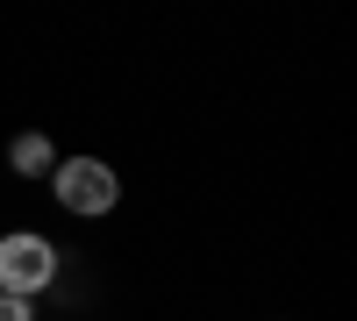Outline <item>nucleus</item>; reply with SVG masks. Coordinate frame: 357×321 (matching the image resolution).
Here are the masks:
<instances>
[{
    "instance_id": "nucleus-2",
    "label": "nucleus",
    "mask_w": 357,
    "mask_h": 321,
    "mask_svg": "<svg viewBox=\"0 0 357 321\" xmlns=\"http://www.w3.org/2000/svg\"><path fill=\"white\" fill-rule=\"evenodd\" d=\"M50 186H57V200H65L72 214H107L114 193H122V186H114V171H107L100 157H65V164L50 171Z\"/></svg>"
},
{
    "instance_id": "nucleus-4",
    "label": "nucleus",
    "mask_w": 357,
    "mask_h": 321,
    "mask_svg": "<svg viewBox=\"0 0 357 321\" xmlns=\"http://www.w3.org/2000/svg\"><path fill=\"white\" fill-rule=\"evenodd\" d=\"M0 321H36V300H15V293H0Z\"/></svg>"
},
{
    "instance_id": "nucleus-3",
    "label": "nucleus",
    "mask_w": 357,
    "mask_h": 321,
    "mask_svg": "<svg viewBox=\"0 0 357 321\" xmlns=\"http://www.w3.org/2000/svg\"><path fill=\"white\" fill-rule=\"evenodd\" d=\"M8 164L22 171V179H50V171H57V150H50V136L29 129V136H15V143H8Z\"/></svg>"
},
{
    "instance_id": "nucleus-1",
    "label": "nucleus",
    "mask_w": 357,
    "mask_h": 321,
    "mask_svg": "<svg viewBox=\"0 0 357 321\" xmlns=\"http://www.w3.org/2000/svg\"><path fill=\"white\" fill-rule=\"evenodd\" d=\"M57 285V250L43 236H29V228H15V236H0V293L15 300H36Z\"/></svg>"
}]
</instances>
